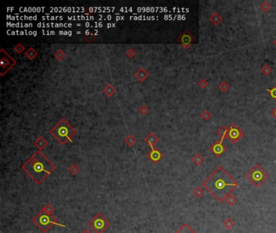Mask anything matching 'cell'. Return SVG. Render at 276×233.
<instances>
[{"instance_id": "obj_3", "label": "cell", "mask_w": 276, "mask_h": 233, "mask_svg": "<svg viewBox=\"0 0 276 233\" xmlns=\"http://www.w3.org/2000/svg\"><path fill=\"white\" fill-rule=\"evenodd\" d=\"M50 132L58 140L60 141V143L65 144L67 141L71 139V138L74 135L75 131L66 122V120H61L51 130Z\"/></svg>"}, {"instance_id": "obj_16", "label": "cell", "mask_w": 276, "mask_h": 233, "mask_svg": "<svg viewBox=\"0 0 276 233\" xmlns=\"http://www.w3.org/2000/svg\"><path fill=\"white\" fill-rule=\"evenodd\" d=\"M192 161L194 162L196 165L199 166V165L202 164V163L205 161V159L203 158V156H202L201 154H196V155L192 158Z\"/></svg>"}, {"instance_id": "obj_5", "label": "cell", "mask_w": 276, "mask_h": 233, "mask_svg": "<svg viewBox=\"0 0 276 233\" xmlns=\"http://www.w3.org/2000/svg\"><path fill=\"white\" fill-rule=\"evenodd\" d=\"M33 222L38 226V228L45 232L53 225V224H59L56 219L52 215L46 213L45 210H41L34 217Z\"/></svg>"}, {"instance_id": "obj_19", "label": "cell", "mask_w": 276, "mask_h": 233, "mask_svg": "<svg viewBox=\"0 0 276 233\" xmlns=\"http://www.w3.org/2000/svg\"><path fill=\"white\" fill-rule=\"evenodd\" d=\"M68 20H94V17L93 16H68L67 17Z\"/></svg>"}, {"instance_id": "obj_31", "label": "cell", "mask_w": 276, "mask_h": 233, "mask_svg": "<svg viewBox=\"0 0 276 233\" xmlns=\"http://www.w3.org/2000/svg\"><path fill=\"white\" fill-rule=\"evenodd\" d=\"M43 210H45V212H46V213H48V214H50V215H51V213H52V212H53V208L52 207H51L50 205H47V206H46V207H45V208H44V209H43Z\"/></svg>"}, {"instance_id": "obj_34", "label": "cell", "mask_w": 276, "mask_h": 233, "mask_svg": "<svg viewBox=\"0 0 276 233\" xmlns=\"http://www.w3.org/2000/svg\"><path fill=\"white\" fill-rule=\"evenodd\" d=\"M59 34H66V35H71V32H63V31H60Z\"/></svg>"}, {"instance_id": "obj_24", "label": "cell", "mask_w": 276, "mask_h": 233, "mask_svg": "<svg viewBox=\"0 0 276 233\" xmlns=\"http://www.w3.org/2000/svg\"><path fill=\"white\" fill-rule=\"evenodd\" d=\"M201 117H202L204 121H208V120L211 117V113L208 110H204V111L201 113Z\"/></svg>"}, {"instance_id": "obj_7", "label": "cell", "mask_w": 276, "mask_h": 233, "mask_svg": "<svg viewBox=\"0 0 276 233\" xmlns=\"http://www.w3.org/2000/svg\"><path fill=\"white\" fill-rule=\"evenodd\" d=\"M244 131L237 125L232 123L231 126L228 128L227 138H228L232 143H236L244 136Z\"/></svg>"}, {"instance_id": "obj_37", "label": "cell", "mask_w": 276, "mask_h": 233, "mask_svg": "<svg viewBox=\"0 0 276 233\" xmlns=\"http://www.w3.org/2000/svg\"><path fill=\"white\" fill-rule=\"evenodd\" d=\"M274 44L276 45V37H275V39H274Z\"/></svg>"}, {"instance_id": "obj_14", "label": "cell", "mask_w": 276, "mask_h": 233, "mask_svg": "<svg viewBox=\"0 0 276 233\" xmlns=\"http://www.w3.org/2000/svg\"><path fill=\"white\" fill-rule=\"evenodd\" d=\"M175 233H196L187 223H185Z\"/></svg>"}, {"instance_id": "obj_6", "label": "cell", "mask_w": 276, "mask_h": 233, "mask_svg": "<svg viewBox=\"0 0 276 233\" xmlns=\"http://www.w3.org/2000/svg\"><path fill=\"white\" fill-rule=\"evenodd\" d=\"M89 226H91V228L96 233H102L109 227V222L101 213H98L93 219L91 220L89 222Z\"/></svg>"}, {"instance_id": "obj_25", "label": "cell", "mask_w": 276, "mask_h": 233, "mask_svg": "<svg viewBox=\"0 0 276 233\" xmlns=\"http://www.w3.org/2000/svg\"><path fill=\"white\" fill-rule=\"evenodd\" d=\"M160 157H161V154L159 153V151H152V156H151V159H152V160L156 161V160L160 159Z\"/></svg>"}, {"instance_id": "obj_11", "label": "cell", "mask_w": 276, "mask_h": 233, "mask_svg": "<svg viewBox=\"0 0 276 233\" xmlns=\"http://www.w3.org/2000/svg\"><path fill=\"white\" fill-rule=\"evenodd\" d=\"M222 20H223L222 16L219 13H216V12L213 13L212 15H211V16L210 17V21L213 24H215V25H219V24L222 22Z\"/></svg>"}, {"instance_id": "obj_23", "label": "cell", "mask_w": 276, "mask_h": 233, "mask_svg": "<svg viewBox=\"0 0 276 233\" xmlns=\"http://www.w3.org/2000/svg\"><path fill=\"white\" fill-rule=\"evenodd\" d=\"M193 193H194V196L196 197V198H201L204 194V190L201 187H196L195 189L193 191Z\"/></svg>"}, {"instance_id": "obj_26", "label": "cell", "mask_w": 276, "mask_h": 233, "mask_svg": "<svg viewBox=\"0 0 276 233\" xmlns=\"http://www.w3.org/2000/svg\"><path fill=\"white\" fill-rule=\"evenodd\" d=\"M198 84L201 88L202 89H204L206 87L208 86V82L207 81V80H205V79H201V80H199V83H198Z\"/></svg>"}, {"instance_id": "obj_15", "label": "cell", "mask_w": 276, "mask_h": 233, "mask_svg": "<svg viewBox=\"0 0 276 233\" xmlns=\"http://www.w3.org/2000/svg\"><path fill=\"white\" fill-rule=\"evenodd\" d=\"M3 54V53H2ZM12 62L14 63V61H12L11 58H8V59H6V58H4V56H2V58H1V66H2V68H3V71L6 69V68H8V66H11V64Z\"/></svg>"}, {"instance_id": "obj_4", "label": "cell", "mask_w": 276, "mask_h": 233, "mask_svg": "<svg viewBox=\"0 0 276 233\" xmlns=\"http://www.w3.org/2000/svg\"><path fill=\"white\" fill-rule=\"evenodd\" d=\"M270 177L269 173L259 164H256L252 169L247 172L246 178L253 185L259 188Z\"/></svg>"}, {"instance_id": "obj_13", "label": "cell", "mask_w": 276, "mask_h": 233, "mask_svg": "<svg viewBox=\"0 0 276 233\" xmlns=\"http://www.w3.org/2000/svg\"><path fill=\"white\" fill-rule=\"evenodd\" d=\"M228 128L226 126H222L219 130H217V135L220 137V140L223 141V139L227 138V134H228Z\"/></svg>"}, {"instance_id": "obj_8", "label": "cell", "mask_w": 276, "mask_h": 233, "mask_svg": "<svg viewBox=\"0 0 276 233\" xmlns=\"http://www.w3.org/2000/svg\"><path fill=\"white\" fill-rule=\"evenodd\" d=\"M178 41L181 43V45H183V47L185 49H188L195 41V39L188 31H185L182 34L180 35Z\"/></svg>"}, {"instance_id": "obj_20", "label": "cell", "mask_w": 276, "mask_h": 233, "mask_svg": "<svg viewBox=\"0 0 276 233\" xmlns=\"http://www.w3.org/2000/svg\"><path fill=\"white\" fill-rule=\"evenodd\" d=\"M229 88H230V85L228 84L226 81H222V82L219 84V89H220L221 92H227Z\"/></svg>"}, {"instance_id": "obj_33", "label": "cell", "mask_w": 276, "mask_h": 233, "mask_svg": "<svg viewBox=\"0 0 276 233\" xmlns=\"http://www.w3.org/2000/svg\"><path fill=\"white\" fill-rule=\"evenodd\" d=\"M271 115H272V116L276 120V108L275 109H274L273 110L271 111Z\"/></svg>"}, {"instance_id": "obj_32", "label": "cell", "mask_w": 276, "mask_h": 233, "mask_svg": "<svg viewBox=\"0 0 276 233\" xmlns=\"http://www.w3.org/2000/svg\"><path fill=\"white\" fill-rule=\"evenodd\" d=\"M130 19H135V20H141V19H147V20H151V19H155V17L152 16H131Z\"/></svg>"}, {"instance_id": "obj_17", "label": "cell", "mask_w": 276, "mask_h": 233, "mask_svg": "<svg viewBox=\"0 0 276 233\" xmlns=\"http://www.w3.org/2000/svg\"><path fill=\"white\" fill-rule=\"evenodd\" d=\"M261 72H262V74L263 75H265V76H268L269 74H271V72H272V68H271V66L267 65V64H265L264 66L262 67V69H261Z\"/></svg>"}, {"instance_id": "obj_1", "label": "cell", "mask_w": 276, "mask_h": 233, "mask_svg": "<svg viewBox=\"0 0 276 233\" xmlns=\"http://www.w3.org/2000/svg\"><path fill=\"white\" fill-rule=\"evenodd\" d=\"M202 186L219 202H222L238 186V182L223 167L219 166L202 182Z\"/></svg>"}, {"instance_id": "obj_18", "label": "cell", "mask_w": 276, "mask_h": 233, "mask_svg": "<svg viewBox=\"0 0 276 233\" xmlns=\"http://www.w3.org/2000/svg\"><path fill=\"white\" fill-rule=\"evenodd\" d=\"M224 201H225L226 202H227V204L229 205V206H233L234 204L237 201V199H236V197L233 196L232 194H229V195H228V196L226 197Z\"/></svg>"}, {"instance_id": "obj_10", "label": "cell", "mask_w": 276, "mask_h": 233, "mask_svg": "<svg viewBox=\"0 0 276 233\" xmlns=\"http://www.w3.org/2000/svg\"><path fill=\"white\" fill-rule=\"evenodd\" d=\"M72 24H54V23H48V24H45V23H38L37 27L40 28H49V27H53V28H61V27H71Z\"/></svg>"}, {"instance_id": "obj_2", "label": "cell", "mask_w": 276, "mask_h": 233, "mask_svg": "<svg viewBox=\"0 0 276 233\" xmlns=\"http://www.w3.org/2000/svg\"><path fill=\"white\" fill-rule=\"evenodd\" d=\"M55 168V166L43 155L37 151L25 164L23 170L33 179L37 184H41Z\"/></svg>"}, {"instance_id": "obj_35", "label": "cell", "mask_w": 276, "mask_h": 233, "mask_svg": "<svg viewBox=\"0 0 276 233\" xmlns=\"http://www.w3.org/2000/svg\"><path fill=\"white\" fill-rule=\"evenodd\" d=\"M43 34H55V32H53V31H52V32H45V31H43Z\"/></svg>"}, {"instance_id": "obj_27", "label": "cell", "mask_w": 276, "mask_h": 233, "mask_svg": "<svg viewBox=\"0 0 276 233\" xmlns=\"http://www.w3.org/2000/svg\"><path fill=\"white\" fill-rule=\"evenodd\" d=\"M42 19L44 20H62L63 17L62 16H43Z\"/></svg>"}, {"instance_id": "obj_12", "label": "cell", "mask_w": 276, "mask_h": 233, "mask_svg": "<svg viewBox=\"0 0 276 233\" xmlns=\"http://www.w3.org/2000/svg\"><path fill=\"white\" fill-rule=\"evenodd\" d=\"M53 11H65V12H69V11H79L81 10H83V8H50Z\"/></svg>"}, {"instance_id": "obj_22", "label": "cell", "mask_w": 276, "mask_h": 233, "mask_svg": "<svg viewBox=\"0 0 276 233\" xmlns=\"http://www.w3.org/2000/svg\"><path fill=\"white\" fill-rule=\"evenodd\" d=\"M261 9L264 12H268L272 8V6H271V3H269L267 1H264L262 4H261Z\"/></svg>"}, {"instance_id": "obj_28", "label": "cell", "mask_w": 276, "mask_h": 233, "mask_svg": "<svg viewBox=\"0 0 276 233\" xmlns=\"http://www.w3.org/2000/svg\"><path fill=\"white\" fill-rule=\"evenodd\" d=\"M266 91L268 92V93L270 94V95H271V96L272 97V98L276 99V84H275V86L273 87V88H271V89H269V88H267Z\"/></svg>"}, {"instance_id": "obj_29", "label": "cell", "mask_w": 276, "mask_h": 233, "mask_svg": "<svg viewBox=\"0 0 276 233\" xmlns=\"http://www.w3.org/2000/svg\"><path fill=\"white\" fill-rule=\"evenodd\" d=\"M83 25L85 27H95V28H96V27H102L103 26V24L102 23H96H96H85Z\"/></svg>"}, {"instance_id": "obj_30", "label": "cell", "mask_w": 276, "mask_h": 233, "mask_svg": "<svg viewBox=\"0 0 276 233\" xmlns=\"http://www.w3.org/2000/svg\"><path fill=\"white\" fill-rule=\"evenodd\" d=\"M8 25H10L9 27H32V24H9L8 23Z\"/></svg>"}, {"instance_id": "obj_9", "label": "cell", "mask_w": 276, "mask_h": 233, "mask_svg": "<svg viewBox=\"0 0 276 233\" xmlns=\"http://www.w3.org/2000/svg\"><path fill=\"white\" fill-rule=\"evenodd\" d=\"M210 151L215 155L216 157H220L222 154L227 151V147L223 144V141L220 140L215 142L212 146H211Z\"/></svg>"}, {"instance_id": "obj_21", "label": "cell", "mask_w": 276, "mask_h": 233, "mask_svg": "<svg viewBox=\"0 0 276 233\" xmlns=\"http://www.w3.org/2000/svg\"><path fill=\"white\" fill-rule=\"evenodd\" d=\"M223 225L227 229H232L235 225V222H233V220H232L230 218H228L227 219L223 222Z\"/></svg>"}, {"instance_id": "obj_36", "label": "cell", "mask_w": 276, "mask_h": 233, "mask_svg": "<svg viewBox=\"0 0 276 233\" xmlns=\"http://www.w3.org/2000/svg\"><path fill=\"white\" fill-rule=\"evenodd\" d=\"M83 233H90V231H88V230H84V231H83Z\"/></svg>"}]
</instances>
